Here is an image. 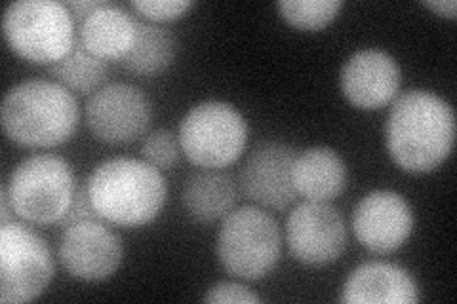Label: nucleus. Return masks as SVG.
Instances as JSON below:
<instances>
[{"label": "nucleus", "mask_w": 457, "mask_h": 304, "mask_svg": "<svg viewBox=\"0 0 457 304\" xmlns=\"http://www.w3.org/2000/svg\"><path fill=\"white\" fill-rule=\"evenodd\" d=\"M181 144L179 139L168 132V129H156L149 134L141 147V154L145 162L154 166L156 169H171L176 168L181 158Z\"/></svg>", "instance_id": "4be33fe9"}, {"label": "nucleus", "mask_w": 457, "mask_h": 304, "mask_svg": "<svg viewBox=\"0 0 457 304\" xmlns=\"http://www.w3.org/2000/svg\"><path fill=\"white\" fill-rule=\"evenodd\" d=\"M48 243L33 228L10 221L0 226V302L23 304L38 299L54 278Z\"/></svg>", "instance_id": "6e6552de"}, {"label": "nucleus", "mask_w": 457, "mask_h": 304, "mask_svg": "<svg viewBox=\"0 0 457 304\" xmlns=\"http://www.w3.org/2000/svg\"><path fill=\"white\" fill-rule=\"evenodd\" d=\"M105 4V0H71L65 6L69 8V12L73 13L75 23L80 25L86 18L90 16L92 12H96L97 8H102Z\"/></svg>", "instance_id": "a878e982"}, {"label": "nucleus", "mask_w": 457, "mask_h": 304, "mask_svg": "<svg viewBox=\"0 0 457 304\" xmlns=\"http://www.w3.org/2000/svg\"><path fill=\"white\" fill-rule=\"evenodd\" d=\"M295 193L311 201H332L347 185V166L328 147H312L299 152L292 166Z\"/></svg>", "instance_id": "dca6fc26"}, {"label": "nucleus", "mask_w": 457, "mask_h": 304, "mask_svg": "<svg viewBox=\"0 0 457 304\" xmlns=\"http://www.w3.org/2000/svg\"><path fill=\"white\" fill-rule=\"evenodd\" d=\"M75 95L55 80L31 78L13 86L0 107L4 134L21 147L54 149L77 132Z\"/></svg>", "instance_id": "f03ea898"}, {"label": "nucleus", "mask_w": 457, "mask_h": 304, "mask_svg": "<svg viewBox=\"0 0 457 304\" xmlns=\"http://www.w3.org/2000/svg\"><path fill=\"white\" fill-rule=\"evenodd\" d=\"M295 156L294 147L280 141L255 144L238 173L242 194L269 210L290 208L297 196L292 183Z\"/></svg>", "instance_id": "9b49d317"}, {"label": "nucleus", "mask_w": 457, "mask_h": 304, "mask_svg": "<svg viewBox=\"0 0 457 304\" xmlns=\"http://www.w3.org/2000/svg\"><path fill=\"white\" fill-rule=\"evenodd\" d=\"M206 302H238V304H255L262 302V297L255 295L246 285L235 282H220L208 289L204 297Z\"/></svg>", "instance_id": "b1692460"}, {"label": "nucleus", "mask_w": 457, "mask_h": 304, "mask_svg": "<svg viewBox=\"0 0 457 304\" xmlns=\"http://www.w3.org/2000/svg\"><path fill=\"white\" fill-rule=\"evenodd\" d=\"M0 204H3V211H0V221H3V223L16 221V219H12L13 210H12V204H10L8 194H6V191H4V186H3V194H0Z\"/></svg>", "instance_id": "cd10ccee"}, {"label": "nucleus", "mask_w": 457, "mask_h": 304, "mask_svg": "<svg viewBox=\"0 0 457 304\" xmlns=\"http://www.w3.org/2000/svg\"><path fill=\"white\" fill-rule=\"evenodd\" d=\"M122 242L104 221H80L65 226L60 259L71 276L82 282H104L122 263Z\"/></svg>", "instance_id": "f8f14e48"}, {"label": "nucleus", "mask_w": 457, "mask_h": 304, "mask_svg": "<svg viewBox=\"0 0 457 304\" xmlns=\"http://www.w3.org/2000/svg\"><path fill=\"white\" fill-rule=\"evenodd\" d=\"M237 201V186L231 176L220 169L195 171L181 191V204L193 221L213 223L228 215Z\"/></svg>", "instance_id": "a211bd4d"}, {"label": "nucleus", "mask_w": 457, "mask_h": 304, "mask_svg": "<svg viewBox=\"0 0 457 304\" xmlns=\"http://www.w3.org/2000/svg\"><path fill=\"white\" fill-rule=\"evenodd\" d=\"M86 122L97 141L128 144L147 132L151 105L145 94L132 84H105L88 99Z\"/></svg>", "instance_id": "9d476101"}, {"label": "nucleus", "mask_w": 457, "mask_h": 304, "mask_svg": "<svg viewBox=\"0 0 457 304\" xmlns=\"http://www.w3.org/2000/svg\"><path fill=\"white\" fill-rule=\"evenodd\" d=\"M282 238L278 223L260 208L246 206L225 215L216 253L235 278L257 282L278 265Z\"/></svg>", "instance_id": "423d86ee"}, {"label": "nucleus", "mask_w": 457, "mask_h": 304, "mask_svg": "<svg viewBox=\"0 0 457 304\" xmlns=\"http://www.w3.org/2000/svg\"><path fill=\"white\" fill-rule=\"evenodd\" d=\"M423 6L436 12L438 16H445L448 20H455L457 16V4L453 0H423Z\"/></svg>", "instance_id": "bb28decb"}, {"label": "nucleus", "mask_w": 457, "mask_h": 304, "mask_svg": "<svg viewBox=\"0 0 457 304\" xmlns=\"http://www.w3.org/2000/svg\"><path fill=\"white\" fill-rule=\"evenodd\" d=\"M286 242L302 265H332L347 248L345 219L330 201L307 200L286 219Z\"/></svg>", "instance_id": "1a4fd4ad"}, {"label": "nucleus", "mask_w": 457, "mask_h": 304, "mask_svg": "<svg viewBox=\"0 0 457 304\" xmlns=\"http://www.w3.org/2000/svg\"><path fill=\"white\" fill-rule=\"evenodd\" d=\"M86 188L99 217L120 226L149 225L162 211L168 196L161 169L126 156L99 164Z\"/></svg>", "instance_id": "7ed1b4c3"}, {"label": "nucleus", "mask_w": 457, "mask_h": 304, "mask_svg": "<svg viewBox=\"0 0 457 304\" xmlns=\"http://www.w3.org/2000/svg\"><path fill=\"white\" fill-rule=\"evenodd\" d=\"M179 144L189 160L204 169L235 164L248 143V122L223 101H203L179 124Z\"/></svg>", "instance_id": "0eeeda50"}, {"label": "nucleus", "mask_w": 457, "mask_h": 304, "mask_svg": "<svg viewBox=\"0 0 457 304\" xmlns=\"http://www.w3.org/2000/svg\"><path fill=\"white\" fill-rule=\"evenodd\" d=\"M82 46L102 60H120L136 40V21L120 6L105 3L79 25Z\"/></svg>", "instance_id": "f3484780"}, {"label": "nucleus", "mask_w": 457, "mask_h": 304, "mask_svg": "<svg viewBox=\"0 0 457 304\" xmlns=\"http://www.w3.org/2000/svg\"><path fill=\"white\" fill-rule=\"evenodd\" d=\"M104 221L99 213L96 211L92 200L88 196V188H86V183L77 186L73 201H71V206L65 213V217L62 219V226H69V225H75L80 221Z\"/></svg>", "instance_id": "393cba45"}, {"label": "nucleus", "mask_w": 457, "mask_h": 304, "mask_svg": "<svg viewBox=\"0 0 457 304\" xmlns=\"http://www.w3.org/2000/svg\"><path fill=\"white\" fill-rule=\"evenodd\" d=\"M354 236L376 255H387L403 248L413 230V211L395 191L366 194L353 215Z\"/></svg>", "instance_id": "ddd939ff"}, {"label": "nucleus", "mask_w": 457, "mask_h": 304, "mask_svg": "<svg viewBox=\"0 0 457 304\" xmlns=\"http://www.w3.org/2000/svg\"><path fill=\"white\" fill-rule=\"evenodd\" d=\"M3 31L20 57L46 67L63 60L77 40L73 13L57 0L12 3L4 12Z\"/></svg>", "instance_id": "39448f33"}, {"label": "nucleus", "mask_w": 457, "mask_h": 304, "mask_svg": "<svg viewBox=\"0 0 457 304\" xmlns=\"http://www.w3.org/2000/svg\"><path fill=\"white\" fill-rule=\"evenodd\" d=\"M176 52V38L168 29L136 21V40L128 53L120 57L119 65L137 77H154L174 63Z\"/></svg>", "instance_id": "6ab92c4d"}, {"label": "nucleus", "mask_w": 457, "mask_h": 304, "mask_svg": "<svg viewBox=\"0 0 457 304\" xmlns=\"http://www.w3.org/2000/svg\"><path fill=\"white\" fill-rule=\"evenodd\" d=\"M420 287L411 274L391 263H366L353 270L343 285L347 304H416Z\"/></svg>", "instance_id": "2eb2a0df"}, {"label": "nucleus", "mask_w": 457, "mask_h": 304, "mask_svg": "<svg viewBox=\"0 0 457 304\" xmlns=\"http://www.w3.org/2000/svg\"><path fill=\"white\" fill-rule=\"evenodd\" d=\"M403 72L393 55L378 48L354 52L341 69V92L351 105L378 111L396 99Z\"/></svg>", "instance_id": "4468645a"}, {"label": "nucleus", "mask_w": 457, "mask_h": 304, "mask_svg": "<svg viewBox=\"0 0 457 304\" xmlns=\"http://www.w3.org/2000/svg\"><path fill=\"white\" fill-rule=\"evenodd\" d=\"M48 72L69 92L79 95L96 94L109 77V65L102 57H96L82 46V42L75 40L71 52L57 63L48 67Z\"/></svg>", "instance_id": "aec40b11"}, {"label": "nucleus", "mask_w": 457, "mask_h": 304, "mask_svg": "<svg viewBox=\"0 0 457 304\" xmlns=\"http://www.w3.org/2000/svg\"><path fill=\"white\" fill-rule=\"evenodd\" d=\"M387 151L408 173H428L446 160L455 141V114L446 99L428 90H410L395 99L387 127Z\"/></svg>", "instance_id": "f257e3e1"}, {"label": "nucleus", "mask_w": 457, "mask_h": 304, "mask_svg": "<svg viewBox=\"0 0 457 304\" xmlns=\"http://www.w3.org/2000/svg\"><path fill=\"white\" fill-rule=\"evenodd\" d=\"M341 8V0H280L278 3L284 21L302 31H320L337 18Z\"/></svg>", "instance_id": "412c9836"}, {"label": "nucleus", "mask_w": 457, "mask_h": 304, "mask_svg": "<svg viewBox=\"0 0 457 304\" xmlns=\"http://www.w3.org/2000/svg\"><path fill=\"white\" fill-rule=\"evenodd\" d=\"M132 8L153 23L176 21L193 8L191 0H132Z\"/></svg>", "instance_id": "5701e85b"}, {"label": "nucleus", "mask_w": 457, "mask_h": 304, "mask_svg": "<svg viewBox=\"0 0 457 304\" xmlns=\"http://www.w3.org/2000/svg\"><path fill=\"white\" fill-rule=\"evenodd\" d=\"M4 191L13 213L33 225L62 223L77 181L65 158L57 154L29 156L10 173Z\"/></svg>", "instance_id": "20e7f679"}]
</instances>
